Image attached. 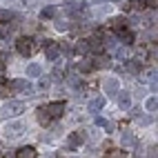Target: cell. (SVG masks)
Wrapping results in <instances>:
<instances>
[{
    "label": "cell",
    "instance_id": "6da1fadb",
    "mask_svg": "<svg viewBox=\"0 0 158 158\" xmlns=\"http://www.w3.org/2000/svg\"><path fill=\"white\" fill-rule=\"evenodd\" d=\"M25 111V102L23 100H11V102H5L2 109H0V118H14V116L23 114Z\"/></svg>",
    "mask_w": 158,
    "mask_h": 158
},
{
    "label": "cell",
    "instance_id": "7a4b0ae2",
    "mask_svg": "<svg viewBox=\"0 0 158 158\" xmlns=\"http://www.w3.org/2000/svg\"><path fill=\"white\" fill-rule=\"evenodd\" d=\"M25 134V123L23 120H14V123H7L5 127V136L7 138H18V136Z\"/></svg>",
    "mask_w": 158,
    "mask_h": 158
},
{
    "label": "cell",
    "instance_id": "3957f363",
    "mask_svg": "<svg viewBox=\"0 0 158 158\" xmlns=\"http://www.w3.org/2000/svg\"><path fill=\"white\" fill-rule=\"evenodd\" d=\"M7 87L11 89V91H18V94H27V96H29L31 91H34L27 78H18V80H11V85H7Z\"/></svg>",
    "mask_w": 158,
    "mask_h": 158
},
{
    "label": "cell",
    "instance_id": "277c9868",
    "mask_svg": "<svg viewBox=\"0 0 158 158\" xmlns=\"http://www.w3.org/2000/svg\"><path fill=\"white\" fill-rule=\"evenodd\" d=\"M45 109H47V114H49V118H51V120H54V118H60V116H65V102H62V100L49 102Z\"/></svg>",
    "mask_w": 158,
    "mask_h": 158
},
{
    "label": "cell",
    "instance_id": "5b68a950",
    "mask_svg": "<svg viewBox=\"0 0 158 158\" xmlns=\"http://www.w3.org/2000/svg\"><path fill=\"white\" fill-rule=\"evenodd\" d=\"M16 49H18L23 56H31V51H34V45H31V38H27V36H20V38L16 40Z\"/></svg>",
    "mask_w": 158,
    "mask_h": 158
},
{
    "label": "cell",
    "instance_id": "8992f818",
    "mask_svg": "<svg viewBox=\"0 0 158 158\" xmlns=\"http://www.w3.org/2000/svg\"><path fill=\"white\" fill-rule=\"evenodd\" d=\"M58 56H60V45H56L54 40H45V58L58 60Z\"/></svg>",
    "mask_w": 158,
    "mask_h": 158
},
{
    "label": "cell",
    "instance_id": "52a82bcc",
    "mask_svg": "<svg viewBox=\"0 0 158 158\" xmlns=\"http://www.w3.org/2000/svg\"><path fill=\"white\" fill-rule=\"evenodd\" d=\"M98 36L102 38V47H107V49H118V36L114 34V31H107V34H100L98 31Z\"/></svg>",
    "mask_w": 158,
    "mask_h": 158
},
{
    "label": "cell",
    "instance_id": "ba28073f",
    "mask_svg": "<svg viewBox=\"0 0 158 158\" xmlns=\"http://www.w3.org/2000/svg\"><path fill=\"white\" fill-rule=\"evenodd\" d=\"M85 140H87V134L82 131V129H80V131H73L69 138H67V147H69V149H76V147L82 145Z\"/></svg>",
    "mask_w": 158,
    "mask_h": 158
},
{
    "label": "cell",
    "instance_id": "9c48e42d",
    "mask_svg": "<svg viewBox=\"0 0 158 158\" xmlns=\"http://www.w3.org/2000/svg\"><path fill=\"white\" fill-rule=\"evenodd\" d=\"M116 102L120 109H129L131 107V94L129 91H116Z\"/></svg>",
    "mask_w": 158,
    "mask_h": 158
},
{
    "label": "cell",
    "instance_id": "30bf717a",
    "mask_svg": "<svg viewBox=\"0 0 158 158\" xmlns=\"http://www.w3.org/2000/svg\"><path fill=\"white\" fill-rule=\"evenodd\" d=\"M120 145L125 147V149H131V147H136V136H134L129 129H125L123 136H120Z\"/></svg>",
    "mask_w": 158,
    "mask_h": 158
},
{
    "label": "cell",
    "instance_id": "8fae6325",
    "mask_svg": "<svg viewBox=\"0 0 158 158\" xmlns=\"http://www.w3.org/2000/svg\"><path fill=\"white\" fill-rule=\"evenodd\" d=\"M118 87H120V85H118V78H107V80L102 82V89L107 91L109 96H116V91H120Z\"/></svg>",
    "mask_w": 158,
    "mask_h": 158
},
{
    "label": "cell",
    "instance_id": "7c38bea8",
    "mask_svg": "<svg viewBox=\"0 0 158 158\" xmlns=\"http://www.w3.org/2000/svg\"><path fill=\"white\" fill-rule=\"evenodd\" d=\"M134 40H136V36H134V31H129V29H125V31H120V34H118V43L125 45V47L134 45Z\"/></svg>",
    "mask_w": 158,
    "mask_h": 158
},
{
    "label": "cell",
    "instance_id": "4fadbf2b",
    "mask_svg": "<svg viewBox=\"0 0 158 158\" xmlns=\"http://www.w3.org/2000/svg\"><path fill=\"white\" fill-rule=\"evenodd\" d=\"M109 25H111L114 31H118V34H120V31L127 29V20H125L123 16H120V18H111V20H109Z\"/></svg>",
    "mask_w": 158,
    "mask_h": 158
},
{
    "label": "cell",
    "instance_id": "5bb4252c",
    "mask_svg": "<svg viewBox=\"0 0 158 158\" xmlns=\"http://www.w3.org/2000/svg\"><path fill=\"white\" fill-rule=\"evenodd\" d=\"M16 158H36V147H31V145L20 147L18 154H16Z\"/></svg>",
    "mask_w": 158,
    "mask_h": 158
},
{
    "label": "cell",
    "instance_id": "9a60e30c",
    "mask_svg": "<svg viewBox=\"0 0 158 158\" xmlns=\"http://www.w3.org/2000/svg\"><path fill=\"white\" fill-rule=\"evenodd\" d=\"M36 114H38V123L43 125V127H47V125L51 123V118H49V114H47V109H45V107H38V111H36Z\"/></svg>",
    "mask_w": 158,
    "mask_h": 158
},
{
    "label": "cell",
    "instance_id": "2e32d148",
    "mask_svg": "<svg viewBox=\"0 0 158 158\" xmlns=\"http://www.w3.org/2000/svg\"><path fill=\"white\" fill-rule=\"evenodd\" d=\"M40 73H43V67H40L38 62H34V65L27 67V76L29 78H40Z\"/></svg>",
    "mask_w": 158,
    "mask_h": 158
},
{
    "label": "cell",
    "instance_id": "e0dca14e",
    "mask_svg": "<svg viewBox=\"0 0 158 158\" xmlns=\"http://www.w3.org/2000/svg\"><path fill=\"white\" fill-rule=\"evenodd\" d=\"M102 107H105V98H94V100L89 102V111H91V114H98Z\"/></svg>",
    "mask_w": 158,
    "mask_h": 158
},
{
    "label": "cell",
    "instance_id": "ac0fdd59",
    "mask_svg": "<svg viewBox=\"0 0 158 158\" xmlns=\"http://www.w3.org/2000/svg\"><path fill=\"white\" fill-rule=\"evenodd\" d=\"M87 47H89V51H96V54L102 51V43L98 38H87Z\"/></svg>",
    "mask_w": 158,
    "mask_h": 158
},
{
    "label": "cell",
    "instance_id": "d6986e66",
    "mask_svg": "<svg viewBox=\"0 0 158 158\" xmlns=\"http://www.w3.org/2000/svg\"><path fill=\"white\" fill-rule=\"evenodd\" d=\"M76 67H78V71H91V69H94V62L87 60V58H80Z\"/></svg>",
    "mask_w": 158,
    "mask_h": 158
},
{
    "label": "cell",
    "instance_id": "ffe728a7",
    "mask_svg": "<svg viewBox=\"0 0 158 158\" xmlns=\"http://www.w3.org/2000/svg\"><path fill=\"white\" fill-rule=\"evenodd\" d=\"M56 16V7H43L40 9V18L47 20V18H54Z\"/></svg>",
    "mask_w": 158,
    "mask_h": 158
},
{
    "label": "cell",
    "instance_id": "44dd1931",
    "mask_svg": "<svg viewBox=\"0 0 158 158\" xmlns=\"http://www.w3.org/2000/svg\"><path fill=\"white\" fill-rule=\"evenodd\" d=\"M156 107H158V100H156V96L147 98V102H145V109L149 111V114H156Z\"/></svg>",
    "mask_w": 158,
    "mask_h": 158
},
{
    "label": "cell",
    "instance_id": "7402d4cb",
    "mask_svg": "<svg viewBox=\"0 0 158 158\" xmlns=\"http://www.w3.org/2000/svg\"><path fill=\"white\" fill-rule=\"evenodd\" d=\"M116 58L125 62V60L129 58V49H127V47H120V49H116Z\"/></svg>",
    "mask_w": 158,
    "mask_h": 158
},
{
    "label": "cell",
    "instance_id": "603a6c76",
    "mask_svg": "<svg viewBox=\"0 0 158 158\" xmlns=\"http://www.w3.org/2000/svg\"><path fill=\"white\" fill-rule=\"evenodd\" d=\"M14 14L9 11V9H0V23H11Z\"/></svg>",
    "mask_w": 158,
    "mask_h": 158
},
{
    "label": "cell",
    "instance_id": "cb8c5ba5",
    "mask_svg": "<svg viewBox=\"0 0 158 158\" xmlns=\"http://www.w3.org/2000/svg\"><path fill=\"white\" fill-rule=\"evenodd\" d=\"M105 158H125V152L123 149H109L105 154Z\"/></svg>",
    "mask_w": 158,
    "mask_h": 158
},
{
    "label": "cell",
    "instance_id": "d4e9b609",
    "mask_svg": "<svg viewBox=\"0 0 158 158\" xmlns=\"http://www.w3.org/2000/svg\"><path fill=\"white\" fill-rule=\"evenodd\" d=\"M76 51H78V54H87V51H89L87 40H78V43H76Z\"/></svg>",
    "mask_w": 158,
    "mask_h": 158
},
{
    "label": "cell",
    "instance_id": "484cf974",
    "mask_svg": "<svg viewBox=\"0 0 158 158\" xmlns=\"http://www.w3.org/2000/svg\"><path fill=\"white\" fill-rule=\"evenodd\" d=\"M94 67H109V58H107V56H100V58H96Z\"/></svg>",
    "mask_w": 158,
    "mask_h": 158
},
{
    "label": "cell",
    "instance_id": "4316f807",
    "mask_svg": "<svg viewBox=\"0 0 158 158\" xmlns=\"http://www.w3.org/2000/svg\"><path fill=\"white\" fill-rule=\"evenodd\" d=\"M56 29H58V31H67V29H71V25H69V20H58V23H56Z\"/></svg>",
    "mask_w": 158,
    "mask_h": 158
},
{
    "label": "cell",
    "instance_id": "83f0119b",
    "mask_svg": "<svg viewBox=\"0 0 158 158\" xmlns=\"http://www.w3.org/2000/svg\"><path fill=\"white\" fill-rule=\"evenodd\" d=\"M69 85H71V87H80V76L71 73V76H69Z\"/></svg>",
    "mask_w": 158,
    "mask_h": 158
},
{
    "label": "cell",
    "instance_id": "f1b7e54d",
    "mask_svg": "<svg viewBox=\"0 0 158 158\" xmlns=\"http://www.w3.org/2000/svg\"><path fill=\"white\" fill-rule=\"evenodd\" d=\"M127 69H129L131 73H138V71H140V62H127Z\"/></svg>",
    "mask_w": 158,
    "mask_h": 158
},
{
    "label": "cell",
    "instance_id": "f546056e",
    "mask_svg": "<svg viewBox=\"0 0 158 158\" xmlns=\"http://www.w3.org/2000/svg\"><path fill=\"white\" fill-rule=\"evenodd\" d=\"M7 96H9V87L5 82H0V98H7Z\"/></svg>",
    "mask_w": 158,
    "mask_h": 158
},
{
    "label": "cell",
    "instance_id": "4dcf8cb0",
    "mask_svg": "<svg viewBox=\"0 0 158 158\" xmlns=\"http://www.w3.org/2000/svg\"><path fill=\"white\" fill-rule=\"evenodd\" d=\"M49 85H51V80H49V78H43V82H40V87H43V89H47Z\"/></svg>",
    "mask_w": 158,
    "mask_h": 158
},
{
    "label": "cell",
    "instance_id": "1f68e13d",
    "mask_svg": "<svg viewBox=\"0 0 158 158\" xmlns=\"http://www.w3.org/2000/svg\"><path fill=\"white\" fill-rule=\"evenodd\" d=\"M96 125H98V127H107V120H105V118H96Z\"/></svg>",
    "mask_w": 158,
    "mask_h": 158
},
{
    "label": "cell",
    "instance_id": "d6a6232c",
    "mask_svg": "<svg viewBox=\"0 0 158 158\" xmlns=\"http://www.w3.org/2000/svg\"><path fill=\"white\" fill-rule=\"evenodd\" d=\"M5 71V65H2V62H0V73H2Z\"/></svg>",
    "mask_w": 158,
    "mask_h": 158
},
{
    "label": "cell",
    "instance_id": "836d02e7",
    "mask_svg": "<svg viewBox=\"0 0 158 158\" xmlns=\"http://www.w3.org/2000/svg\"><path fill=\"white\" fill-rule=\"evenodd\" d=\"M45 158H56V156H54V154H49V156H45Z\"/></svg>",
    "mask_w": 158,
    "mask_h": 158
}]
</instances>
